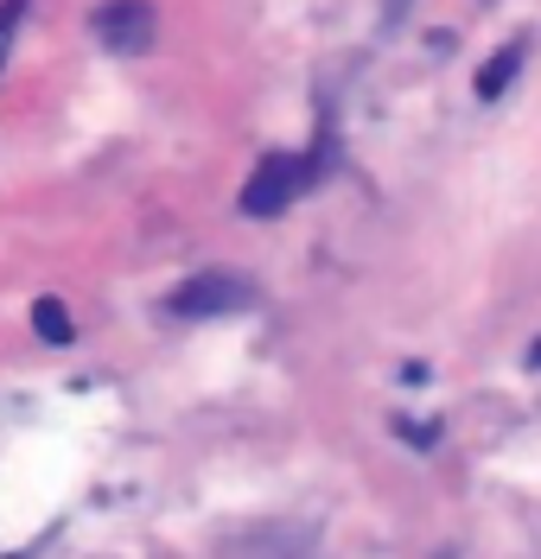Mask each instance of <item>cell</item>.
<instances>
[{
    "label": "cell",
    "instance_id": "4",
    "mask_svg": "<svg viewBox=\"0 0 541 559\" xmlns=\"http://www.w3.org/2000/svg\"><path fill=\"white\" fill-rule=\"evenodd\" d=\"M223 559H313V540H293V527H261L243 534Z\"/></svg>",
    "mask_w": 541,
    "mask_h": 559
},
{
    "label": "cell",
    "instance_id": "1",
    "mask_svg": "<svg viewBox=\"0 0 541 559\" xmlns=\"http://www.w3.org/2000/svg\"><path fill=\"white\" fill-rule=\"evenodd\" d=\"M255 286L243 274H198L173 293V312L179 318H223V312H249Z\"/></svg>",
    "mask_w": 541,
    "mask_h": 559
},
{
    "label": "cell",
    "instance_id": "7",
    "mask_svg": "<svg viewBox=\"0 0 541 559\" xmlns=\"http://www.w3.org/2000/svg\"><path fill=\"white\" fill-rule=\"evenodd\" d=\"M20 13H26V0H0V38L13 33V20H20Z\"/></svg>",
    "mask_w": 541,
    "mask_h": 559
},
{
    "label": "cell",
    "instance_id": "3",
    "mask_svg": "<svg viewBox=\"0 0 541 559\" xmlns=\"http://www.w3.org/2000/svg\"><path fill=\"white\" fill-rule=\"evenodd\" d=\"M96 38H103L108 51H146L153 45V26H160V13L146 7V0H108L96 7Z\"/></svg>",
    "mask_w": 541,
    "mask_h": 559
},
{
    "label": "cell",
    "instance_id": "8",
    "mask_svg": "<svg viewBox=\"0 0 541 559\" xmlns=\"http://www.w3.org/2000/svg\"><path fill=\"white\" fill-rule=\"evenodd\" d=\"M529 369H541V344H536V349H529Z\"/></svg>",
    "mask_w": 541,
    "mask_h": 559
},
{
    "label": "cell",
    "instance_id": "2",
    "mask_svg": "<svg viewBox=\"0 0 541 559\" xmlns=\"http://www.w3.org/2000/svg\"><path fill=\"white\" fill-rule=\"evenodd\" d=\"M306 185H313V159H293V153L287 159H268V166L243 185V210H249V216H281Z\"/></svg>",
    "mask_w": 541,
    "mask_h": 559
},
{
    "label": "cell",
    "instance_id": "5",
    "mask_svg": "<svg viewBox=\"0 0 541 559\" xmlns=\"http://www.w3.org/2000/svg\"><path fill=\"white\" fill-rule=\"evenodd\" d=\"M522 58H529V38H509L504 51H497L491 64L478 70V96H484V103H497V96H504L509 83H516V70H522Z\"/></svg>",
    "mask_w": 541,
    "mask_h": 559
},
{
    "label": "cell",
    "instance_id": "9",
    "mask_svg": "<svg viewBox=\"0 0 541 559\" xmlns=\"http://www.w3.org/2000/svg\"><path fill=\"white\" fill-rule=\"evenodd\" d=\"M0 58H7V51H0Z\"/></svg>",
    "mask_w": 541,
    "mask_h": 559
},
{
    "label": "cell",
    "instance_id": "6",
    "mask_svg": "<svg viewBox=\"0 0 541 559\" xmlns=\"http://www.w3.org/2000/svg\"><path fill=\"white\" fill-rule=\"evenodd\" d=\"M33 324H38V337H45V344H71V337H77L71 312H64V299H38V306H33Z\"/></svg>",
    "mask_w": 541,
    "mask_h": 559
}]
</instances>
